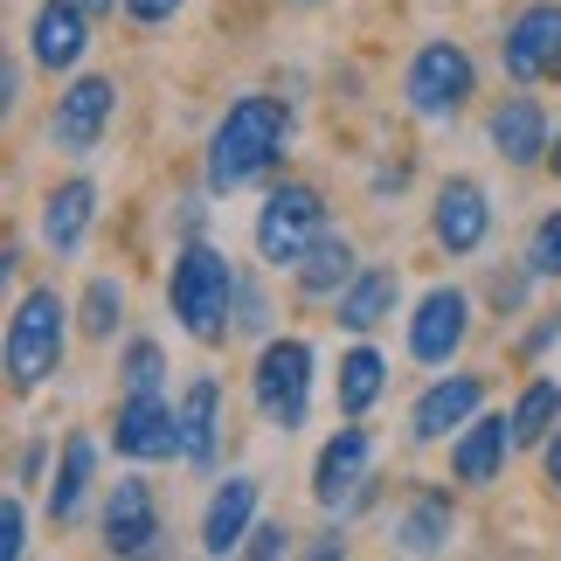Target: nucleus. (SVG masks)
<instances>
[{"label":"nucleus","instance_id":"nucleus-5","mask_svg":"<svg viewBox=\"0 0 561 561\" xmlns=\"http://www.w3.org/2000/svg\"><path fill=\"white\" fill-rule=\"evenodd\" d=\"M319 229H327V202H319V187L285 181V187H271L264 215H256V256H264L271 271H291Z\"/></svg>","mask_w":561,"mask_h":561},{"label":"nucleus","instance_id":"nucleus-32","mask_svg":"<svg viewBox=\"0 0 561 561\" xmlns=\"http://www.w3.org/2000/svg\"><path fill=\"white\" fill-rule=\"evenodd\" d=\"M125 21H139V28H167V21L181 14V0H118Z\"/></svg>","mask_w":561,"mask_h":561},{"label":"nucleus","instance_id":"nucleus-9","mask_svg":"<svg viewBox=\"0 0 561 561\" xmlns=\"http://www.w3.org/2000/svg\"><path fill=\"white\" fill-rule=\"evenodd\" d=\"M500 62L513 83H548L561 77V0H534L513 14V28L500 42Z\"/></svg>","mask_w":561,"mask_h":561},{"label":"nucleus","instance_id":"nucleus-19","mask_svg":"<svg viewBox=\"0 0 561 561\" xmlns=\"http://www.w3.org/2000/svg\"><path fill=\"white\" fill-rule=\"evenodd\" d=\"M396 291H402V285H396V271H388V264H360L347 285L333 291V319H340L347 333H375L381 319L396 312Z\"/></svg>","mask_w":561,"mask_h":561},{"label":"nucleus","instance_id":"nucleus-4","mask_svg":"<svg viewBox=\"0 0 561 561\" xmlns=\"http://www.w3.org/2000/svg\"><path fill=\"white\" fill-rule=\"evenodd\" d=\"M471 91H479V70H471V56L458 42H423L416 56H409V77H402V98L416 118H458Z\"/></svg>","mask_w":561,"mask_h":561},{"label":"nucleus","instance_id":"nucleus-36","mask_svg":"<svg viewBox=\"0 0 561 561\" xmlns=\"http://www.w3.org/2000/svg\"><path fill=\"white\" fill-rule=\"evenodd\" d=\"M14 285V250H0V291Z\"/></svg>","mask_w":561,"mask_h":561},{"label":"nucleus","instance_id":"nucleus-3","mask_svg":"<svg viewBox=\"0 0 561 561\" xmlns=\"http://www.w3.org/2000/svg\"><path fill=\"white\" fill-rule=\"evenodd\" d=\"M62 327H70V312H62V291L28 285V291L14 298L8 340H0V375H8L14 396H35V388L62 368Z\"/></svg>","mask_w":561,"mask_h":561},{"label":"nucleus","instance_id":"nucleus-6","mask_svg":"<svg viewBox=\"0 0 561 561\" xmlns=\"http://www.w3.org/2000/svg\"><path fill=\"white\" fill-rule=\"evenodd\" d=\"M256 409L277 423V430H298L306 423V409H312V347L306 340H271L264 354H256Z\"/></svg>","mask_w":561,"mask_h":561},{"label":"nucleus","instance_id":"nucleus-15","mask_svg":"<svg viewBox=\"0 0 561 561\" xmlns=\"http://www.w3.org/2000/svg\"><path fill=\"white\" fill-rule=\"evenodd\" d=\"M506 458H513V416L479 409V416L458 430V444H450V479L471 485V492H485L506 471Z\"/></svg>","mask_w":561,"mask_h":561},{"label":"nucleus","instance_id":"nucleus-1","mask_svg":"<svg viewBox=\"0 0 561 561\" xmlns=\"http://www.w3.org/2000/svg\"><path fill=\"white\" fill-rule=\"evenodd\" d=\"M285 146H291V104L285 98H236L222 125H215V139H208V187H250V181H264L277 160H285Z\"/></svg>","mask_w":561,"mask_h":561},{"label":"nucleus","instance_id":"nucleus-18","mask_svg":"<svg viewBox=\"0 0 561 561\" xmlns=\"http://www.w3.org/2000/svg\"><path fill=\"white\" fill-rule=\"evenodd\" d=\"M174 416H181V458L194 471H208L215 458H222V381H215V375H194Z\"/></svg>","mask_w":561,"mask_h":561},{"label":"nucleus","instance_id":"nucleus-26","mask_svg":"<svg viewBox=\"0 0 561 561\" xmlns=\"http://www.w3.org/2000/svg\"><path fill=\"white\" fill-rule=\"evenodd\" d=\"M381 388H388L381 347H347V360H340V416H368L381 402Z\"/></svg>","mask_w":561,"mask_h":561},{"label":"nucleus","instance_id":"nucleus-10","mask_svg":"<svg viewBox=\"0 0 561 561\" xmlns=\"http://www.w3.org/2000/svg\"><path fill=\"white\" fill-rule=\"evenodd\" d=\"M430 236H437L444 256H479L485 236H492V202H485V187L465 181V174H450V181L437 187V202H430Z\"/></svg>","mask_w":561,"mask_h":561},{"label":"nucleus","instance_id":"nucleus-2","mask_svg":"<svg viewBox=\"0 0 561 561\" xmlns=\"http://www.w3.org/2000/svg\"><path fill=\"white\" fill-rule=\"evenodd\" d=\"M229 306H236V271L222 264V250L215 243H181L174 271H167V312H174V327L187 340H202V347H215V340L229 333Z\"/></svg>","mask_w":561,"mask_h":561},{"label":"nucleus","instance_id":"nucleus-25","mask_svg":"<svg viewBox=\"0 0 561 561\" xmlns=\"http://www.w3.org/2000/svg\"><path fill=\"white\" fill-rule=\"evenodd\" d=\"M554 423H561V381L554 375H534L520 388V402H513V444H520V450H541Z\"/></svg>","mask_w":561,"mask_h":561},{"label":"nucleus","instance_id":"nucleus-37","mask_svg":"<svg viewBox=\"0 0 561 561\" xmlns=\"http://www.w3.org/2000/svg\"><path fill=\"white\" fill-rule=\"evenodd\" d=\"M548 167L561 174V125H554V139H548Z\"/></svg>","mask_w":561,"mask_h":561},{"label":"nucleus","instance_id":"nucleus-12","mask_svg":"<svg viewBox=\"0 0 561 561\" xmlns=\"http://www.w3.org/2000/svg\"><path fill=\"white\" fill-rule=\"evenodd\" d=\"M112 444H118L125 465H167V458H181V416L160 396H125Z\"/></svg>","mask_w":561,"mask_h":561},{"label":"nucleus","instance_id":"nucleus-20","mask_svg":"<svg viewBox=\"0 0 561 561\" xmlns=\"http://www.w3.org/2000/svg\"><path fill=\"white\" fill-rule=\"evenodd\" d=\"M250 527H256V479H222L208 513H202V548L208 554H236L250 541Z\"/></svg>","mask_w":561,"mask_h":561},{"label":"nucleus","instance_id":"nucleus-31","mask_svg":"<svg viewBox=\"0 0 561 561\" xmlns=\"http://www.w3.org/2000/svg\"><path fill=\"white\" fill-rule=\"evenodd\" d=\"M28 554V506L14 500V492H0V561Z\"/></svg>","mask_w":561,"mask_h":561},{"label":"nucleus","instance_id":"nucleus-27","mask_svg":"<svg viewBox=\"0 0 561 561\" xmlns=\"http://www.w3.org/2000/svg\"><path fill=\"white\" fill-rule=\"evenodd\" d=\"M77 312H83V333H91V340H112V333H118V319H125V291H118V277H91Z\"/></svg>","mask_w":561,"mask_h":561},{"label":"nucleus","instance_id":"nucleus-35","mask_svg":"<svg viewBox=\"0 0 561 561\" xmlns=\"http://www.w3.org/2000/svg\"><path fill=\"white\" fill-rule=\"evenodd\" d=\"M548 485H554V492H561V423H554V430H548Z\"/></svg>","mask_w":561,"mask_h":561},{"label":"nucleus","instance_id":"nucleus-21","mask_svg":"<svg viewBox=\"0 0 561 561\" xmlns=\"http://www.w3.org/2000/svg\"><path fill=\"white\" fill-rule=\"evenodd\" d=\"M91 479H98V444L83 430H70L56 450V479H49V520L56 527H77L83 500H91Z\"/></svg>","mask_w":561,"mask_h":561},{"label":"nucleus","instance_id":"nucleus-38","mask_svg":"<svg viewBox=\"0 0 561 561\" xmlns=\"http://www.w3.org/2000/svg\"><path fill=\"white\" fill-rule=\"evenodd\" d=\"M83 8H91V14H98V8H118V0H83Z\"/></svg>","mask_w":561,"mask_h":561},{"label":"nucleus","instance_id":"nucleus-13","mask_svg":"<svg viewBox=\"0 0 561 561\" xmlns=\"http://www.w3.org/2000/svg\"><path fill=\"white\" fill-rule=\"evenodd\" d=\"M83 49H91V8L83 0H42L35 21H28V56L42 62V70L70 77Z\"/></svg>","mask_w":561,"mask_h":561},{"label":"nucleus","instance_id":"nucleus-28","mask_svg":"<svg viewBox=\"0 0 561 561\" xmlns=\"http://www.w3.org/2000/svg\"><path fill=\"white\" fill-rule=\"evenodd\" d=\"M160 375H167L160 340H133L125 347V396H160Z\"/></svg>","mask_w":561,"mask_h":561},{"label":"nucleus","instance_id":"nucleus-29","mask_svg":"<svg viewBox=\"0 0 561 561\" xmlns=\"http://www.w3.org/2000/svg\"><path fill=\"white\" fill-rule=\"evenodd\" d=\"M527 277H561V208L541 215L527 236Z\"/></svg>","mask_w":561,"mask_h":561},{"label":"nucleus","instance_id":"nucleus-22","mask_svg":"<svg viewBox=\"0 0 561 561\" xmlns=\"http://www.w3.org/2000/svg\"><path fill=\"white\" fill-rule=\"evenodd\" d=\"M91 222H98V187H91V181L49 187V202H42V236H49L56 256H77L83 236H91Z\"/></svg>","mask_w":561,"mask_h":561},{"label":"nucleus","instance_id":"nucleus-14","mask_svg":"<svg viewBox=\"0 0 561 561\" xmlns=\"http://www.w3.org/2000/svg\"><path fill=\"white\" fill-rule=\"evenodd\" d=\"M479 409H485V381L479 375H444V381H430L416 396V409H409V437H416V444L458 437Z\"/></svg>","mask_w":561,"mask_h":561},{"label":"nucleus","instance_id":"nucleus-33","mask_svg":"<svg viewBox=\"0 0 561 561\" xmlns=\"http://www.w3.org/2000/svg\"><path fill=\"white\" fill-rule=\"evenodd\" d=\"M256 561H271V554H291V541H285V527L277 520H264V527H250V541H243Z\"/></svg>","mask_w":561,"mask_h":561},{"label":"nucleus","instance_id":"nucleus-23","mask_svg":"<svg viewBox=\"0 0 561 561\" xmlns=\"http://www.w3.org/2000/svg\"><path fill=\"white\" fill-rule=\"evenodd\" d=\"M354 271H360L354 264V243H347V236H327V229H319L312 243H306V256L291 264V277H298V291H306V298H333Z\"/></svg>","mask_w":561,"mask_h":561},{"label":"nucleus","instance_id":"nucleus-17","mask_svg":"<svg viewBox=\"0 0 561 561\" xmlns=\"http://www.w3.org/2000/svg\"><path fill=\"white\" fill-rule=\"evenodd\" d=\"M548 139H554V125H548V112H541L534 91H513V98L492 104V146H500L506 167H541Z\"/></svg>","mask_w":561,"mask_h":561},{"label":"nucleus","instance_id":"nucleus-11","mask_svg":"<svg viewBox=\"0 0 561 561\" xmlns=\"http://www.w3.org/2000/svg\"><path fill=\"white\" fill-rule=\"evenodd\" d=\"M471 333V298L458 285H437L423 291V306L409 312V360H423V368H444V360H458Z\"/></svg>","mask_w":561,"mask_h":561},{"label":"nucleus","instance_id":"nucleus-8","mask_svg":"<svg viewBox=\"0 0 561 561\" xmlns=\"http://www.w3.org/2000/svg\"><path fill=\"white\" fill-rule=\"evenodd\" d=\"M112 112H118V83L112 77H77L70 91L56 98V112H49V146H56V153H70V160L98 153Z\"/></svg>","mask_w":561,"mask_h":561},{"label":"nucleus","instance_id":"nucleus-16","mask_svg":"<svg viewBox=\"0 0 561 561\" xmlns=\"http://www.w3.org/2000/svg\"><path fill=\"white\" fill-rule=\"evenodd\" d=\"M160 548V506L146 479H118L104 500V554H153Z\"/></svg>","mask_w":561,"mask_h":561},{"label":"nucleus","instance_id":"nucleus-34","mask_svg":"<svg viewBox=\"0 0 561 561\" xmlns=\"http://www.w3.org/2000/svg\"><path fill=\"white\" fill-rule=\"evenodd\" d=\"M14 98H21V62H14L8 49H0V118L14 112Z\"/></svg>","mask_w":561,"mask_h":561},{"label":"nucleus","instance_id":"nucleus-7","mask_svg":"<svg viewBox=\"0 0 561 561\" xmlns=\"http://www.w3.org/2000/svg\"><path fill=\"white\" fill-rule=\"evenodd\" d=\"M368 471H375V437L360 430V416H347V430H333L327 450H319V465H312V500L327 513H354L375 492Z\"/></svg>","mask_w":561,"mask_h":561},{"label":"nucleus","instance_id":"nucleus-24","mask_svg":"<svg viewBox=\"0 0 561 561\" xmlns=\"http://www.w3.org/2000/svg\"><path fill=\"white\" fill-rule=\"evenodd\" d=\"M450 492H416V500L402 506V520H396V548L402 554H437L450 541Z\"/></svg>","mask_w":561,"mask_h":561},{"label":"nucleus","instance_id":"nucleus-30","mask_svg":"<svg viewBox=\"0 0 561 561\" xmlns=\"http://www.w3.org/2000/svg\"><path fill=\"white\" fill-rule=\"evenodd\" d=\"M229 327H236V333H264V327H271V298L256 291V277H236V306H229Z\"/></svg>","mask_w":561,"mask_h":561}]
</instances>
